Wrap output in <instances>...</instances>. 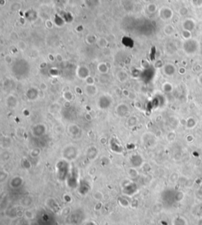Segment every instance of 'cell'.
Listing matches in <instances>:
<instances>
[{"label": "cell", "mask_w": 202, "mask_h": 225, "mask_svg": "<svg viewBox=\"0 0 202 225\" xmlns=\"http://www.w3.org/2000/svg\"><path fill=\"white\" fill-rule=\"evenodd\" d=\"M131 164H132L133 167H140L142 164V159L141 158V156H138V155H134V156H132Z\"/></svg>", "instance_id": "cell-1"}, {"label": "cell", "mask_w": 202, "mask_h": 225, "mask_svg": "<svg viewBox=\"0 0 202 225\" xmlns=\"http://www.w3.org/2000/svg\"><path fill=\"white\" fill-rule=\"evenodd\" d=\"M173 225H186V221L182 217H178L173 220Z\"/></svg>", "instance_id": "cell-3"}, {"label": "cell", "mask_w": 202, "mask_h": 225, "mask_svg": "<svg viewBox=\"0 0 202 225\" xmlns=\"http://www.w3.org/2000/svg\"><path fill=\"white\" fill-rule=\"evenodd\" d=\"M93 198H94V199H96V200H97V201L102 200L103 194L100 191L95 192V194H93Z\"/></svg>", "instance_id": "cell-7"}, {"label": "cell", "mask_w": 202, "mask_h": 225, "mask_svg": "<svg viewBox=\"0 0 202 225\" xmlns=\"http://www.w3.org/2000/svg\"><path fill=\"white\" fill-rule=\"evenodd\" d=\"M24 216H25V218H26L27 220H33L34 218V214L30 210H26L24 213Z\"/></svg>", "instance_id": "cell-6"}, {"label": "cell", "mask_w": 202, "mask_h": 225, "mask_svg": "<svg viewBox=\"0 0 202 225\" xmlns=\"http://www.w3.org/2000/svg\"><path fill=\"white\" fill-rule=\"evenodd\" d=\"M125 107V104H121V105H119L118 106V108H117V112L119 114V115H121V116H123V115H126V113L128 111V109H125V110H123V108Z\"/></svg>", "instance_id": "cell-4"}, {"label": "cell", "mask_w": 202, "mask_h": 225, "mask_svg": "<svg viewBox=\"0 0 202 225\" xmlns=\"http://www.w3.org/2000/svg\"><path fill=\"white\" fill-rule=\"evenodd\" d=\"M128 173H129V175L131 178H136L138 175V171H137V170L135 169V167H132V168L129 169Z\"/></svg>", "instance_id": "cell-5"}, {"label": "cell", "mask_w": 202, "mask_h": 225, "mask_svg": "<svg viewBox=\"0 0 202 225\" xmlns=\"http://www.w3.org/2000/svg\"><path fill=\"white\" fill-rule=\"evenodd\" d=\"M23 183V180L21 177L17 176V177L13 178L11 181V186L13 188H17L19 186H21V184Z\"/></svg>", "instance_id": "cell-2"}]
</instances>
